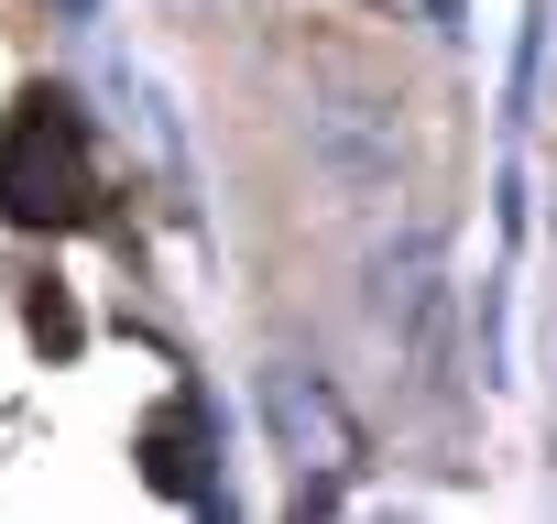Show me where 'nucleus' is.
<instances>
[{
	"mask_svg": "<svg viewBox=\"0 0 557 524\" xmlns=\"http://www.w3.org/2000/svg\"><path fill=\"white\" fill-rule=\"evenodd\" d=\"M307 142H318L329 186H350V197H383V186L405 175V142H394V110H372V99H329Z\"/></svg>",
	"mask_w": 557,
	"mask_h": 524,
	"instance_id": "4",
	"label": "nucleus"
},
{
	"mask_svg": "<svg viewBox=\"0 0 557 524\" xmlns=\"http://www.w3.org/2000/svg\"><path fill=\"white\" fill-rule=\"evenodd\" d=\"M219 448H230V426H219V394H208V383H175V394L143 415V437H132L143 481H153L164 502H186V513H230V470H219Z\"/></svg>",
	"mask_w": 557,
	"mask_h": 524,
	"instance_id": "2",
	"label": "nucleus"
},
{
	"mask_svg": "<svg viewBox=\"0 0 557 524\" xmlns=\"http://www.w3.org/2000/svg\"><path fill=\"white\" fill-rule=\"evenodd\" d=\"M262 415H273V448H285L296 470H350V459H361L339 394H329L318 372H296V361H273V372H262Z\"/></svg>",
	"mask_w": 557,
	"mask_h": 524,
	"instance_id": "3",
	"label": "nucleus"
},
{
	"mask_svg": "<svg viewBox=\"0 0 557 524\" xmlns=\"http://www.w3.org/2000/svg\"><path fill=\"white\" fill-rule=\"evenodd\" d=\"M0 219L12 229H88L99 219V153H88V110L66 88H23L0 110Z\"/></svg>",
	"mask_w": 557,
	"mask_h": 524,
	"instance_id": "1",
	"label": "nucleus"
},
{
	"mask_svg": "<svg viewBox=\"0 0 557 524\" xmlns=\"http://www.w3.org/2000/svg\"><path fill=\"white\" fill-rule=\"evenodd\" d=\"M23 328H34V350H55V361L88 339V317H77V296H66V285H34V296H23Z\"/></svg>",
	"mask_w": 557,
	"mask_h": 524,
	"instance_id": "5",
	"label": "nucleus"
},
{
	"mask_svg": "<svg viewBox=\"0 0 557 524\" xmlns=\"http://www.w3.org/2000/svg\"><path fill=\"white\" fill-rule=\"evenodd\" d=\"M426 12H437V34H459V0H426Z\"/></svg>",
	"mask_w": 557,
	"mask_h": 524,
	"instance_id": "7",
	"label": "nucleus"
},
{
	"mask_svg": "<svg viewBox=\"0 0 557 524\" xmlns=\"http://www.w3.org/2000/svg\"><path fill=\"white\" fill-rule=\"evenodd\" d=\"M55 12H66V23H99V0H55Z\"/></svg>",
	"mask_w": 557,
	"mask_h": 524,
	"instance_id": "6",
	"label": "nucleus"
}]
</instances>
